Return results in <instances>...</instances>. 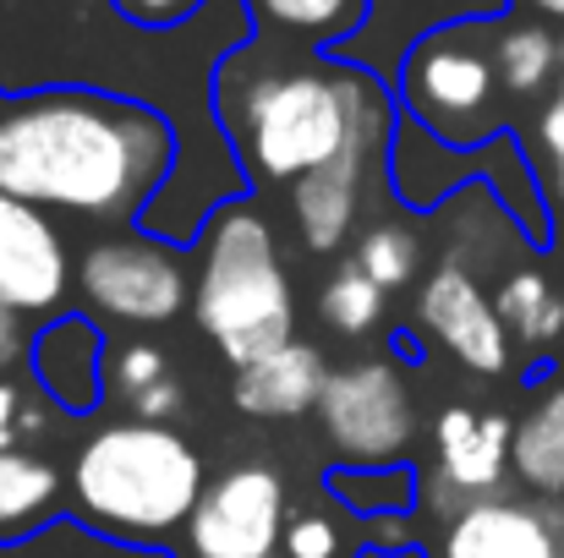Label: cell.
I'll return each mask as SVG.
<instances>
[{"mask_svg":"<svg viewBox=\"0 0 564 558\" xmlns=\"http://www.w3.org/2000/svg\"><path fill=\"white\" fill-rule=\"evenodd\" d=\"M176 171V127L121 94L33 88L0 105V192L77 219H143Z\"/></svg>","mask_w":564,"mask_h":558,"instance_id":"6da1fadb","label":"cell"},{"mask_svg":"<svg viewBox=\"0 0 564 558\" xmlns=\"http://www.w3.org/2000/svg\"><path fill=\"white\" fill-rule=\"evenodd\" d=\"M214 116L241 182L296 186L302 176L335 165L368 127L394 121L400 105L362 66L313 55L263 61V50L247 44L214 72Z\"/></svg>","mask_w":564,"mask_h":558,"instance_id":"7a4b0ae2","label":"cell"},{"mask_svg":"<svg viewBox=\"0 0 564 558\" xmlns=\"http://www.w3.org/2000/svg\"><path fill=\"white\" fill-rule=\"evenodd\" d=\"M208 493L203 455L182 433L154 422H110L99 427L72 460V504L77 521L121 537V543H160L187 526Z\"/></svg>","mask_w":564,"mask_h":558,"instance_id":"3957f363","label":"cell"},{"mask_svg":"<svg viewBox=\"0 0 564 558\" xmlns=\"http://www.w3.org/2000/svg\"><path fill=\"white\" fill-rule=\"evenodd\" d=\"M197 247H203V263L192 285V318L214 340V351L241 372L263 362L269 351L291 346L296 291L280 263L269 219L252 203L225 197L197 230Z\"/></svg>","mask_w":564,"mask_h":558,"instance_id":"277c9868","label":"cell"},{"mask_svg":"<svg viewBox=\"0 0 564 558\" xmlns=\"http://www.w3.org/2000/svg\"><path fill=\"white\" fill-rule=\"evenodd\" d=\"M400 116L427 127L444 149H482L505 138L499 121V17H460L427 28L400 61Z\"/></svg>","mask_w":564,"mask_h":558,"instance_id":"5b68a950","label":"cell"},{"mask_svg":"<svg viewBox=\"0 0 564 558\" xmlns=\"http://www.w3.org/2000/svg\"><path fill=\"white\" fill-rule=\"evenodd\" d=\"M318 416L346 466H400L416 438L411 394L394 362H351L329 372Z\"/></svg>","mask_w":564,"mask_h":558,"instance_id":"8992f818","label":"cell"},{"mask_svg":"<svg viewBox=\"0 0 564 558\" xmlns=\"http://www.w3.org/2000/svg\"><path fill=\"white\" fill-rule=\"evenodd\" d=\"M77 285L105 318L121 324H171L187 307V269L176 258V241H160L149 230L94 241L77 258Z\"/></svg>","mask_w":564,"mask_h":558,"instance_id":"52a82bcc","label":"cell"},{"mask_svg":"<svg viewBox=\"0 0 564 558\" xmlns=\"http://www.w3.org/2000/svg\"><path fill=\"white\" fill-rule=\"evenodd\" d=\"M285 482L274 466H236L208 482L187 521L192 558H274L285 548Z\"/></svg>","mask_w":564,"mask_h":558,"instance_id":"ba28073f","label":"cell"},{"mask_svg":"<svg viewBox=\"0 0 564 558\" xmlns=\"http://www.w3.org/2000/svg\"><path fill=\"white\" fill-rule=\"evenodd\" d=\"M416 324L460 362V368L499 378L510 372V329L499 318V307L488 302V291L477 285V274L460 258H444L422 296H416Z\"/></svg>","mask_w":564,"mask_h":558,"instance_id":"9c48e42d","label":"cell"},{"mask_svg":"<svg viewBox=\"0 0 564 558\" xmlns=\"http://www.w3.org/2000/svg\"><path fill=\"white\" fill-rule=\"evenodd\" d=\"M433 558H564V510L532 499H471L449 510Z\"/></svg>","mask_w":564,"mask_h":558,"instance_id":"30bf717a","label":"cell"},{"mask_svg":"<svg viewBox=\"0 0 564 558\" xmlns=\"http://www.w3.org/2000/svg\"><path fill=\"white\" fill-rule=\"evenodd\" d=\"M510 449H516V422L505 411H471L449 405L433 422V499L444 504H471L494 499L499 482L510 477Z\"/></svg>","mask_w":564,"mask_h":558,"instance_id":"8fae6325","label":"cell"},{"mask_svg":"<svg viewBox=\"0 0 564 558\" xmlns=\"http://www.w3.org/2000/svg\"><path fill=\"white\" fill-rule=\"evenodd\" d=\"M72 258L44 208L0 192V313H50L66 302Z\"/></svg>","mask_w":564,"mask_h":558,"instance_id":"7c38bea8","label":"cell"},{"mask_svg":"<svg viewBox=\"0 0 564 558\" xmlns=\"http://www.w3.org/2000/svg\"><path fill=\"white\" fill-rule=\"evenodd\" d=\"M394 121H400V116H394ZM394 121L368 127L335 165H324V171H313V176H302V182L291 186V214H296V230H302V247H307V252L324 258V252H340V247H346V236H351V225H357V203H362L368 165H373V154H389Z\"/></svg>","mask_w":564,"mask_h":558,"instance_id":"4fadbf2b","label":"cell"},{"mask_svg":"<svg viewBox=\"0 0 564 558\" xmlns=\"http://www.w3.org/2000/svg\"><path fill=\"white\" fill-rule=\"evenodd\" d=\"M105 346H110L105 329L94 318H83V313H66V318H55V324H44L33 335L28 362H33V378H39V389H44V400L55 411L88 416L105 400V383H110L105 378V368H110Z\"/></svg>","mask_w":564,"mask_h":558,"instance_id":"5bb4252c","label":"cell"},{"mask_svg":"<svg viewBox=\"0 0 564 558\" xmlns=\"http://www.w3.org/2000/svg\"><path fill=\"white\" fill-rule=\"evenodd\" d=\"M324 383H329L324 357H318L313 346L291 340V346L269 351L263 362H252V368L236 372V383H230V400H236V411H247V416L285 422V416H302V411H313V405L324 400Z\"/></svg>","mask_w":564,"mask_h":558,"instance_id":"9a60e30c","label":"cell"},{"mask_svg":"<svg viewBox=\"0 0 564 558\" xmlns=\"http://www.w3.org/2000/svg\"><path fill=\"white\" fill-rule=\"evenodd\" d=\"M373 0H247L252 17V39L274 44V50H340L362 22H368Z\"/></svg>","mask_w":564,"mask_h":558,"instance_id":"2e32d148","label":"cell"},{"mask_svg":"<svg viewBox=\"0 0 564 558\" xmlns=\"http://www.w3.org/2000/svg\"><path fill=\"white\" fill-rule=\"evenodd\" d=\"M61 471L28 449H0V548L22 543L33 532L50 526V515L61 510Z\"/></svg>","mask_w":564,"mask_h":558,"instance_id":"e0dca14e","label":"cell"},{"mask_svg":"<svg viewBox=\"0 0 564 558\" xmlns=\"http://www.w3.org/2000/svg\"><path fill=\"white\" fill-rule=\"evenodd\" d=\"M510 471H516L538 499H560L564 493V383H554V389L516 422Z\"/></svg>","mask_w":564,"mask_h":558,"instance_id":"ac0fdd59","label":"cell"},{"mask_svg":"<svg viewBox=\"0 0 564 558\" xmlns=\"http://www.w3.org/2000/svg\"><path fill=\"white\" fill-rule=\"evenodd\" d=\"M494 307H499L510 340H521V346H532V351H538V346H554L564 335V296L554 291V280H549L543 269H516V274L499 285Z\"/></svg>","mask_w":564,"mask_h":558,"instance_id":"d6986e66","label":"cell"},{"mask_svg":"<svg viewBox=\"0 0 564 558\" xmlns=\"http://www.w3.org/2000/svg\"><path fill=\"white\" fill-rule=\"evenodd\" d=\"M560 77V39L549 22H499V83L510 99H538Z\"/></svg>","mask_w":564,"mask_h":558,"instance_id":"ffe728a7","label":"cell"},{"mask_svg":"<svg viewBox=\"0 0 564 558\" xmlns=\"http://www.w3.org/2000/svg\"><path fill=\"white\" fill-rule=\"evenodd\" d=\"M329 493L362 521L411 515L416 510V471L411 466H335Z\"/></svg>","mask_w":564,"mask_h":558,"instance_id":"44dd1931","label":"cell"},{"mask_svg":"<svg viewBox=\"0 0 564 558\" xmlns=\"http://www.w3.org/2000/svg\"><path fill=\"white\" fill-rule=\"evenodd\" d=\"M373 285L383 291H400V285H411L416 280V269H422V236L405 225V219H383L373 225L362 241H357V258H351Z\"/></svg>","mask_w":564,"mask_h":558,"instance_id":"7402d4cb","label":"cell"},{"mask_svg":"<svg viewBox=\"0 0 564 558\" xmlns=\"http://www.w3.org/2000/svg\"><path fill=\"white\" fill-rule=\"evenodd\" d=\"M318 313H324V324H329L335 335L362 340V335H373L378 324H383V285H373L357 263H346V269L324 285Z\"/></svg>","mask_w":564,"mask_h":558,"instance_id":"603a6c76","label":"cell"},{"mask_svg":"<svg viewBox=\"0 0 564 558\" xmlns=\"http://www.w3.org/2000/svg\"><path fill=\"white\" fill-rule=\"evenodd\" d=\"M105 378H110V389L121 394V400H138L143 389H154V383H165L171 378V362H165V351L160 346H121V351H110V368H105Z\"/></svg>","mask_w":564,"mask_h":558,"instance_id":"cb8c5ba5","label":"cell"},{"mask_svg":"<svg viewBox=\"0 0 564 558\" xmlns=\"http://www.w3.org/2000/svg\"><path fill=\"white\" fill-rule=\"evenodd\" d=\"M121 22L143 28V33H165V28H182L203 11V0H110Z\"/></svg>","mask_w":564,"mask_h":558,"instance_id":"d4e9b609","label":"cell"},{"mask_svg":"<svg viewBox=\"0 0 564 558\" xmlns=\"http://www.w3.org/2000/svg\"><path fill=\"white\" fill-rule=\"evenodd\" d=\"M280 554L285 558H340V532L324 515H291Z\"/></svg>","mask_w":564,"mask_h":558,"instance_id":"484cf974","label":"cell"},{"mask_svg":"<svg viewBox=\"0 0 564 558\" xmlns=\"http://www.w3.org/2000/svg\"><path fill=\"white\" fill-rule=\"evenodd\" d=\"M538 149H543V165H549V186H554V197L564 203V88L538 116Z\"/></svg>","mask_w":564,"mask_h":558,"instance_id":"4316f807","label":"cell"},{"mask_svg":"<svg viewBox=\"0 0 564 558\" xmlns=\"http://www.w3.org/2000/svg\"><path fill=\"white\" fill-rule=\"evenodd\" d=\"M182 405H187V394H182V383H176V378H165V383L143 389L138 400H127L132 422H154V427H171V422L182 416Z\"/></svg>","mask_w":564,"mask_h":558,"instance_id":"83f0119b","label":"cell"},{"mask_svg":"<svg viewBox=\"0 0 564 558\" xmlns=\"http://www.w3.org/2000/svg\"><path fill=\"white\" fill-rule=\"evenodd\" d=\"M22 411H28V389L0 378V449H22Z\"/></svg>","mask_w":564,"mask_h":558,"instance_id":"f1b7e54d","label":"cell"},{"mask_svg":"<svg viewBox=\"0 0 564 558\" xmlns=\"http://www.w3.org/2000/svg\"><path fill=\"white\" fill-rule=\"evenodd\" d=\"M28 351H33V340L22 335V318L17 313H0V368H17Z\"/></svg>","mask_w":564,"mask_h":558,"instance_id":"f546056e","label":"cell"},{"mask_svg":"<svg viewBox=\"0 0 564 558\" xmlns=\"http://www.w3.org/2000/svg\"><path fill=\"white\" fill-rule=\"evenodd\" d=\"M368 526H373L378 548H405V537H411L405 532V515H383V521H368Z\"/></svg>","mask_w":564,"mask_h":558,"instance_id":"4dcf8cb0","label":"cell"},{"mask_svg":"<svg viewBox=\"0 0 564 558\" xmlns=\"http://www.w3.org/2000/svg\"><path fill=\"white\" fill-rule=\"evenodd\" d=\"M521 11H532L538 22H564V0H516Z\"/></svg>","mask_w":564,"mask_h":558,"instance_id":"1f68e13d","label":"cell"},{"mask_svg":"<svg viewBox=\"0 0 564 558\" xmlns=\"http://www.w3.org/2000/svg\"><path fill=\"white\" fill-rule=\"evenodd\" d=\"M560 88H564V39H560Z\"/></svg>","mask_w":564,"mask_h":558,"instance_id":"d6a6232c","label":"cell"}]
</instances>
